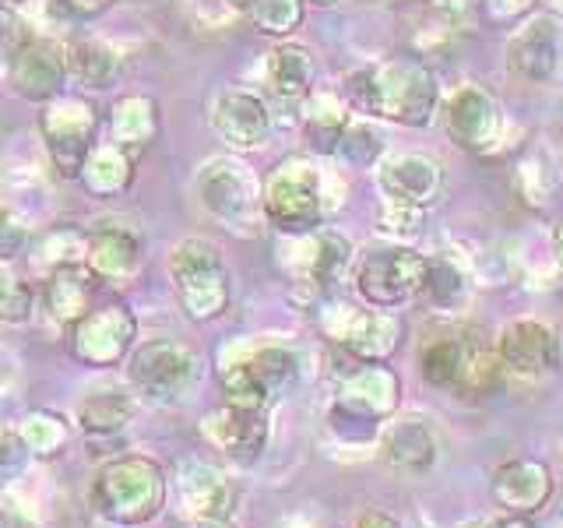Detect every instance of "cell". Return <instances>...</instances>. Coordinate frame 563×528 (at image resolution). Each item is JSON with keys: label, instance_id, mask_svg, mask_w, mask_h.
Listing matches in <instances>:
<instances>
[{"label": "cell", "instance_id": "cell-21", "mask_svg": "<svg viewBox=\"0 0 563 528\" xmlns=\"http://www.w3.org/2000/svg\"><path fill=\"white\" fill-rule=\"evenodd\" d=\"M102 286V278L88 268V261H70L57 264L53 272H46L40 286V304L49 314L53 324H60L64 331L92 310V296Z\"/></svg>", "mask_w": 563, "mask_h": 528}, {"label": "cell", "instance_id": "cell-36", "mask_svg": "<svg viewBox=\"0 0 563 528\" xmlns=\"http://www.w3.org/2000/svg\"><path fill=\"white\" fill-rule=\"evenodd\" d=\"M251 25L268 35V40H292V32L303 25L307 0H254L251 4Z\"/></svg>", "mask_w": 563, "mask_h": 528}, {"label": "cell", "instance_id": "cell-34", "mask_svg": "<svg viewBox=\"0 0 563 528\" xmlns=\"http://www.w3.org/2000/svg\"><path fill=\"white\" fill-rule=\"evenodd\" d=\"M422 293L430 296V304L440 310H454L468 296V272L465 264L451 254H433L427 264V286Z\"/></svg>", "mask_w": 563, "mask_h": 528}, {"label": "cell", "instance_id": "cell-47", "mask_svg": "<svg viewBox=\"0 0 563 528\" xmlns=\"http://www.w3.org/2000/svg\"><path fill=\"white\" fill-rule=\"evenodd\" d=\"M194 528H236L229 518H198V525Z\"/></svg>", "mask_w": 563, "mask_h": 528}, {"label": "cell", "instance_id": "cell-9", "mask_svg": "<svg viewBox=\"0 0 563 528\" xmlns=\"http://www.w3.org/2000/svg\"><path fill=\"white\" fill-rule=\"evenodd\" d=\"M427 264L430 257L412 251L409 243H391L380 246V251H369L356 268V293L369 307L395 310L422 293V286H427Z\"/></svg>", "mask_w": 563, "mask_h": 528}, {"label": "cell", "instance_id": "cell-50", "mask_svg": "<svg viewBox=\"0 0 563 528\" xmlns=\"http://www.w3.org/2000/svg\"><path fill=\"white\" fill-rule=\"evenodd\" d=\"M307 4H310V8H334L339 0H307Z\"/></svg>", "mask_w": 563, "mask_h": 528}, {"label": "cell", "instance_id": "cell-20", "mask_svg": "<svg viewBox=\"0 0 563 528\" xmlns=\"http://www.w3.org/2000/svg\"><path fill=\"white\" fill-rule=\"evenodd\" d=\"M201 437L236 462H251L268 444V413L240 409V405L225 402L201 419Z\"/></svg>", "mask_w": 563, "mask_h": 528}, {"label": "cell", "instance_id": "cell-5", "mask_svg": "<svg viewBox=\"0 0 563 528\" xmlns=\"http://www.w3.org/2000/svg\"><path fill=\"white\" fill-rule=\"evenodd\" d=\"M102 113L88 96H57L40 106L35 131H40L46 163L57 180H78L88 155L99 145Z\"/></svg>", "mask_w": 563, "mask_h": 528}, {"label": "cell", "instance_id": "cell-42", "mask_svg": "<svg viewBox=\"0 0 563 528\" xmlns=\"http://www.w3.org/2000/svg\"><path fill=\"white\" fill-rule=\"evenodd\" d=\"M14 40H18V25H11V22L0 18V78L8 75V61H11Z\"/></svg>", "mask_w": 563, "mask_h": 528}, {"label": "cell", "instance_id": "cell-39", "mask_svg": "<svg viewBox=\"0 0 563 528\" xmlns=\"http://www.w3.org/2000/svg\"><path fill=\"white\" fill-rule=\"evenodd\" d=\"M32 444L22 430L14 427H0V493L14 486L32 465Z\"/></svg>", "mask_w": 563, "mask_h": 528}, {"label": "cell", "instance_id": "cell-31", "mask_svg": "<svg viewBox=\"0 0 563 528\" xmlns=\"http://www.w3.org/2000/svg\"><path fill=\"white\" fill-rule=\"evenodd\" d=\"M465 363H468V339H457V334L430 342L419 356L422 381L440 387V392H454V395H457V387H462Z\"/></svg>", "mask_w": 563, "mask_h": 528}, {"label": "cell", "instance_id": "cell-7", "mask_svg": "<svg viewBox=\"0 0 563 528\" xmlns=\"http://www.w3.org/2000/svg\"><path fill=\"white\" fill-rule=\"evenodd\" d=\"M219 377L229 405L268 413V405L296 384L299 360L282 342H246L233 352V360H222Z\"/></svg>", "mask_w": 563, "mask_h": 528}, {"label": "cell", "instance_id": "cell-14", "mask_svg": "<svg viewBox=\"0 0 563 528\" xmlns=\"http://www.w3.org/2000/svg\"><path fill=\"white\" fill-rule=\"evenodd\" d=\"M321 324L331 339L360 363H384L398 349V339H401L398 317L387 310H377V307L360 310V307L339 304V307L324 310Z\"/></svg>", "mask_w": 563, "mask_h": 528}, {"label": "cell", "instance_id": "cell-32", "mask_svg": "<svg viewBox=\"0 0 563 528\" xmlns=\"http://www.w3.org/2000/svg\"><path fill=\"white\" fill-rule=\"evenodd\" d=\"M78 427L92 437H113L134 416V402L123 392H96L78 402Z\"/></svg>", "mask_w": 563, "mask_h": 528}, {"label": "cell", "instance_id": "cell-43", "mask_svg": "<svg viewBox=\"0 0 563 528\" xmlns=\"http://www.w3.org/2000/svg\"><path fill=\"white\" fill-rule=\"evenodd\" d=\"M110 4H113V0H64V8L70 11V18H92V14H102Z\"/></svg>", "mask_w": 563, "mask_h": 528}, {"label": "cell", "instance_id": "cell-38", "mask_svg": "<svg viewBox=\"0 0 563 528\" xmlns=\"http://www.w3.org/2000/svg\"><path fill=\"white\" fill-rule=\"evenodd\" d=\"M35 314V289L0 261V321L4 324H25Z\"/></svg>", "mask_w": 563, "mask_h": 528}, {"label": "cell", "instance_id": "cell-51", "mask_svg": "<svg viewBox=\"0 0 563 528\" xmlns=\"http://www.w3.org/2000/svg\"><path fill=\"white\" fill-rule=\"evenodd\" d=\"M0 528H11V518H8V510L0 507Z\"/></svg>", "mask_w": 563, "mask_h": 528}, {"label": "cell", "instance_id": "cell-37", "mask_svg": "<svg viewBox=\"0 0 563 528\" xmlns=\"http://www.w3.org/2000/svg\"><path fill=\"white\" fill-rule=\"evenodd\" d=\"M422 216H427V208L380 198V208H377V233L384 240H391V243H412L422 233Z\"/></svg>", "mask_w": 563, "mask_h": 528}, {"label": "cell", "instance_id": "cell-46", "mask_svg": "<svg viewBox=\"0 0 563 528\" xmlns=\"http://www.w3.org/2000/svg\"><path fill=\"white\" fill-rule=\"evenodd\" d=\"M493 528H536V525L528 521V515H507V518H500Z\"/></svg>", "mask_w": 563, "mask_h": 528}, {"label": "cell", "instance_id": "cell-4", "mask_svg": "<svg viewBox=\"0 0 563 528\" xmlns=\"http://www.w3.org/2000/svg\"><path fill=\"white\" fill-rule=\"evenodd\" d=\"M328 216V173L303 155L278 163L264 180V222L282 237L313 233Z\"/></svg>", "mask_w": 563, "mask_h": 528}, {"label": "cell", "instance_id": "cell-30", "mask_svg": "<svg viewBox=\"0 0 563 528\" xmlns=\"http://www.w3.org/2000/svg\"><path fill=\"white\" fill-rule=\"evenodd\" d=\"M184 497L190 504V510L198 518H229V504H233V490L222 480V472H216L211 465H198L190 462L184 465Z\"/></svg>", "mask_w": 563, "mask_h": 528}, {"label": "cell", "instance_id": "cell-26", "mask_svg": "<svg viewBox=\"0 0 563 528\" xmlns=\"http://www.w3.org/2000/svg\"><path fill=\"white\" fill-rule=\"evenodd\" d=\"M299 123H303V138H307L310 152L334 158L339 141L352 123V110L342 99V92H317L313 88L307 102L299 106Z\"/></svg>", "mask_w": 563, "mask_h": 528}, {"label": "cell", "instance_id": "cell-8", "mask_svg": "<svg viewBox=\"0 0 563 528\" xmlns=\"http://www.w3.org/2000/svg\"><path fill=\"white\" fill-rule=\"evenodd\" d=\"M8 88L25 102L46 106L64 96L67 81V43L40 25H18V40L8 61Z\"/></svg>", "mask_w": 563, "mask_h": 528}, {"label": "cell", "instance_id": "cell-35", "mask_svg": "<svg viewBox=\"0 0 563 528\" xmlns=\"http://www.w3.org/2000/svg\"><path fill=\"white\" fill-rule=\"evenodd\" d=\"M504 381H507V366L500 360V352L468 342V363H465V377H462V387H457V395L489 398L500 392Z\"/></svg>", "mask_w": 563, "mask_h": 528}, {"label": "cell", "instance_id": "cell-11", "mask_svg": "<svg viewBox=\"0 0 563 528\" xmlns=\"http://www.w3.org/2000/svg\"><path fill=\"white\" fill-rule=\"evenodd\" d=\"M137 339V317L128 304H102L92 307L67 328V352L85 366H117L131 356Z\"/></svg>", "mask_w": 563, "mask_h": 528}, {"label": "cell", "instance_id": "cell-53", "mask_svg": "<svg viewBox=\"0 0 563 528\" xmlns=\"http://www.w3.org/2000/svg\"><path fill=\"white\" fill-rule=\"evenodd\" d=\"M479 528H493V525H479Z\"/></svg>", "mask_w": 563, "mask_h": 528}, {"label": "cell", "instance_id": "cell-52", "mask_svg": "<svg viewBox=\"0 0 563 528\" xmlns=\"http://www.w3.org/2000/svg\"><path fill=\"white\" fill-rule=\"evenodd\" d=\"M556 8H560V11H563V0H556Z\"/></svg>", "mask_w": 563, "mask_h": 528}, {"label": "cell", "instance_id": "cell-28", "mask_svg": "<svg viewBox=\"0 0 563 528\" xmlns=\"http://www.w3.org/2000/svg\"><path fill=\"white\" fill-rule=\"evenodd\" d=\"M106 128H110V141H117V145L131 148L134 155L145 152L158 138V128H163L158 102L152 96H120L110 106Z\"/></svg>", "mask_w": 563, "mask_h": 528}, {"label": "cell", "instance_id": "cell-2", "mask_svg": "<svg viewBox=\"0 0 563 528\" xmlns=\"http://www.w3.org/2000/svg\"><path fill=\"white\" fill-rule=\"evenodd\" d=\"M88 501H92L99 518L113 525H148L166 504V472L145 454L113 458L96 472Z\"/></svg>", "mask_w": 563, "mask_h": 528}, {"label": "cell", "instance_id": "cell-19", "mask_svg": "<svg viewBox=\"0 0 563 528\" xmlns=\"http://www.w3.org/2000/svg\"><path fill=\"white\" fill-rule=\"evenodd\" d=\"M85 261L102 278V286H128L141 272L145 243L128 226L99 222L92 229H85Z\"/></svg>", "mask_w": 563, "mask_h": 528}, {"label": "cell", "instance_id": "cell-6", "mask_svg": "<svg viewBox=\"0 0 563 528\" xmlns=\"http://www.w3.org/2000/svg\"><path fill=\"white\" fill-rule=\"evenodd\" d=\"M169 282L190 321L208 324L229 307V268L222 251L205 237H187L169 251Z\"/></svg>", "mask_w": 563, "mask_h": 528}, {"label": "cell", "instance_id": "cell-45", "mask_svg": "<svg viewBox=\"0 0 563 528\" xmlns=\"http://www.w3.org/2000/svg\"><path fill=\"white\" fill-rule=\"evenodd\" d=\"M35 4H43V0H0V14H4V18H25Z\"/></svg>", "mask_w": 563, "mask_h": 528}, {"label": "cell", "instance_id": "cell-10", "mask_svg": "<svg viewBox=\"0 0 563 528\" xmlns=\"http://www.w3.org/2000/svg\"><path fill=\"white\" fill-rule=\"evenodd\" d=\"M201 360L190 345L176 339H152L131 349L128 384L148 402H176L198 381Z\"/></svg>", "mask_w": 563, "mask_h": 528}, {"label": "cell", "instance_id": "cell-40", "mask_svg": "<svg viewBox=\"0 0 563 528\" xmlns=\"http://www.w3.org/2000/svg\"><path fill=\"white\" fill-rule=\"evenodd\" d=\"M32 243V226L14 208H0V261L11 264Z\"/></svg>", "mask_w": 563, "mask_h": 528}, {"label": "cell", "instance_id": "cell-1", "mask_svg": "<svg viewBox=\"0 0 563 528\" xmlns=\"http://www.w3.org/2000/svg\"><path fill=\"white\" fill-rule=\"evenodd\" d=\"M339 92L352 113L391 120L401 128H427L440 110L437 75L416 57H395L349 70Z\"/></svg>", "mask_w": 563, "mask_h": 528}, {"label": "cell", "instance_id": "cell-33", "mask_svg": "<svg viewBox=\"0 0 563 528\" xmlns=\"http://www.w3.org/2000/svg\"><path fill=\"white\" fill-rule=\"evenodd\" d=\"M387 155V138L374 128V120H352L349 131L339 141V152H334V163L342 169H377L380 158Z\"/></svg>", "mask_w": 563, "mask_h": 528}, {"label": "cell", "instance_id": "cell-12", "mask_svg": "<svg viewBox=\"0 0 563 528\" xmlns=\"http://www.w3.org/2000/svg\"><path fill=\"white\" fill-rule=\"evenodd\" d=\"M292 240V254H289V268H292V296L299 304H310L324 289H331L339 282L356 246H352L349 237L334 233V229H313V233L303 237H289Z\"/></svg>", "mask_w": 563, "mask_h": 528}, {"label": "cell", "instance_id": "cell-16", "mask_svg": "<svg viewBox=\"0 0 563 528\" xmlns=\"http://www.w3.org/2000/svg\"><path fill=\"white\" fill-rule=\"evenodd\" d=\"M563 29L556 14H528L515 32L507 35L504 64L507 75L525 85H545L556 78L560 67Z\"/></svg>", "mask_w": 563, "mask_h": 528}, {"label": "cell", "instance_id": "cell-49", "mask_svg": "<svg viewBox=\"0 0 563 528\" xmlns=\"http://www.w3.org/2000/svg\"><path fill=\"white\" fill-rule=\"evenodd\" d=\"M225 4H229V8H243V11H251L254 0H225Z\"/></svg>", "mask_w": 563, "mask_h": 528}, {"label": "cell", "instance_id": "cell-27", "mask_svg": "<svg viewBox=\"0 0 563 528\" xmlns=\"http://www.w3.org/2000/svg\"><path fill=\"white\" fill-rule=\"evenodd\" d=\"M134 152L117 145V141H99L88 155V163L78 176V184L85 187V194H92L99 201H110L128 194L134 184Z\"/></svg>", "mask_w": 563, "mask_h": 528}, {"label": "cell", "instance_id": "cell-18", "mask_svg": "<svg viewBox=\"0 0 563 528\" xmlns=\"http://www.w3.org/2000/svg\"><path fill=\"white\" fill-rule=\"evenodd\" d=\"M497 352L507 366V374L521 381H539L560 366L556 331L545 321H536V317H518V321L504 324L497 339Z\"/></svg>", "mask_w": 563, "mask_h": 528}, {"label": "cell", "instance_id": "cell-48", "mask_svg": "<svg viewBox=\"0 0 563 528\" xmlns=\"http://www.w3.org/2000/svg\"><path fill=\"white\" fill-rule=\"evenodd\" d=\"M553 254H556V264L563 268V222L556 226V233H553Z\"/></svg>", "mask_w": 563, "mask_h": 528}, {"label": "cell", "instance_id": "cell-22", "mask_svg": "<svg viewBox=\"0 0 563 528\" xmlns=\"http://www.w3.org/2000/svg\"><path fill=\"white\" fill-rule=\"evenodd\" d=\"M401 384L395 370H387L384 363H366L356 374H349L339 387L334 405L352 416H363L369 422H380L384 416H391L398 409Z\"/></svg>", "mask_w": 563, "mask_h": 528}, {"label": "cell", "instance_id": "cell-25", "mask_svg": "<svg viewBox=\"0 0 563 528\" xmlns=\"http://www.w3.org/2000/svg\"><path fill=\"white\" fill-rule=\"evenodd\" d=\"M123 61L113 43L99 40V35H75L67 40V81L78 92H106L120 81Z\"/></svg>", "mask_w": 563, "mask_h": 528}, {"label": "cell", "instance_id": "cell-29", "mask_svg": "<svg viewBox=\"0 0 563 528\" xmlns=\"http://www.w3.org/2000/svg\"><path fill=\"white\" fill-rule=\"evenodd\" d=\"M384 462L398 472H427L437 462V437L427 419H401L384 437Z\"/></svg>", "mask_w": 563, "mask_h": 528}, {"label": "cell", "instance_id": "cell-23", "mask_svg": "<svg viewBox=\"0 0 563 528\" xmlns=\"http://www.w3.org/2000/svg\"><path fill=\"white\" fill-rule=\"evenodd\" d=\"M264 81L268 92L282 106H303L307 96L313 92L317 81V64L310 57V50L303 43L282 40L272 46L268 61H264Z\"/></svg>", "mask_w": 563, "mask_h": 528}, {"label": "cell", "instance_id": "cell-44", "mask_svg": "<svg viewBox=\"0 0 563 528\" xmlns=\"http://www.w3.org/2000/svg\"><path fill=\"white\" fill-rule=\"evenodd\" d=\"M352 528H401L391 515H384V510H366V515H360V521Z\"/></svg>", "mask_w": 563, "mask_h": 528}, {"label": "cell", "instance_id": "cell-3", "mask_svg": "<svg viewBox=\"0 0 563 528\" xmlns=\"http://www.w3.org/2000/svg\"><path fill=\"white\" fill-rule=\"evenodd\" d=\"M194 198L208 219L236 237H257L264 222V184L257 173L233 155H216L194 176Z\"/></svg>", "mask_w": 563, "mask_h": 528}, {"label": "cell", "instance_id": "cell-17", "mask_svg": "<svg viewBox=\"0 0 563 528\" xmlns=\"http://www.w3.org/2000/svg\"><path fill=\"white\" fill-rule=\"evenodd\" d=\"M380 198L416 205V208H433L444 198V166L433 155L422 152H387L380 166L374 169Z\"/></svg>", "mask_w": 563, "mask_h": 528}, {"label": "cell", "instance_id": "cell-24", "mask_svg": "<svg viewBox=\"0 0 563 528\" xmlns=\"http://www.w3.org/2000/svg\"><path fill=\"white\" fill-rule=\"evenodd\" d=\"M553 493V475L545 465L515 458L497 475H493V501L504 507L507 515H532Z\"/></svg>", "mask_w": 563, "mask_h": 528}, {"label": "cell", "instance_id": "cell-41", "mask_svg": "<svg viewBox=\"0 0 563 528\" xmlns=\"http://www.w3.org/2000/svg\"><path fill=\"white\" fill-rule=\"evenodd\" d=\"M536 0H486V14L489 22L500 25H521L528 14H532Z\"/></svg>", "mask_w": 563, "mask_h": 528}, {"label": "cell", "instance_id": "cell-15", "mask_svg": "<svg viewBox=\"0 0 563 528\" xmlns=\"http://www.w3.org/2000/svg\"><path fill=\"white\" fill-rule=\"evenodd\" d=\"M211 131L219 134V141L233 152H257L268 145V138L275 131V113L272 102L264 99L254 88H222L211 102Z\"/></svg>", "mask_w": 563, "mask_h": 528}, {"label": "cell", "instance_id": "cell-13", "mask_svg": "<svg viewBox=\"0 0 563 528\" xmlns=\"http://www.w3.org/2000/svg\"><path fill=\"white\" fill-rule=\"evenodd\" d=\"M444 128L457 148L472 155H489L504 141V110L483 85L465 81L444 99Z\"/></svg>", "mask_w": 563, "mask_h": 528}]
</instances>
